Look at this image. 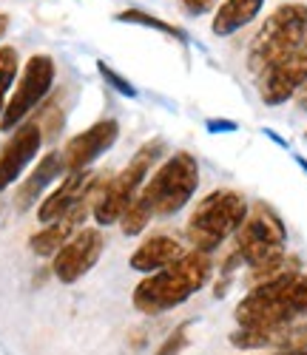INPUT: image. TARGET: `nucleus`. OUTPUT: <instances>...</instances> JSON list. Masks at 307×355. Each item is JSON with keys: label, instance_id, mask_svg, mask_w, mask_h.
<instances>
[{"label": "nucleus", "instance_id": "1", "mask_svg": "<svg viewBox=\"0 0 307 355\" xmlns=\"http://www.w3.org/2000/svg\"><path fill=\"white\" fill-rule=\"evenodd\" d=\"M199 188V162L188 151L171 154L163 165L151 171L137 199L119 219V230L126 236H140L154 219H171L194 199Z\"/></svg>", "mask_w": 307, "mask_h": 355}, {"label": "nucleus", "instance_id": "2", "mask_svg": "<svg viewBox=\"0 0 307 355\" xmlns=\"http://www.w3.org/2000/svg\"><path fill=\"white\" fill-rule=\"evenodd\" d=\"M213 273V259L199 250H188L182 259H176L168 268L145 276L134 293H131V304L142 315H163L176 307H182L188 299L210 282Z\"/></svg>", "mask_w": 307, "mask_h": 355}, {"label": "nucleus", "instance_id": "3", "mask_svg": "<svg viewBox=\"0 0 307 355\" xmlns=\"http://www.w3.org/2000/svg\"><path fill=\"white\" fill-rule=\"evenodd\" d=\"M239 327H282L307 315V273L290 270L248 290L236 304Z\"/></svg>", "mask_w": 307, "mask_h": 355}, {"label": "nucleus", "instance_id": "4", "mask_svg": "<svg viewBox=\"0 0 307 355\" xmlns=\"http://www.w3.org/2000/svg\"><path fill=\"white\" fill-rule=\"evenodd\" d=\"M251 205L242 191L233 188H219L202 196L185 225V236L191 242V250L199 253H217L228 239H233L236 230L248 219Z\"/></svg>", "mask_w": 307, "mask_h": 355}, {"label": "nucleus", "instance_id": "5", "mask_svg": "<svg viewBox=\"0 0 307 355\" xmlns=\"http://www.w3.org/2000/svg\"><path fill=\"white\" fill-rule=\"evenodd\" d=\"M307 37V3L290 0L276 6L248 46V71L262 77L288 54H293Z\"/></svg>", "mask_w": 307, "mask_h": 355}, {"label": "nucleus", "instance_id": "6", "mask_svg": "<svg viewBox=\"0 0 307 355\" xmlns=\"http://www.w3.org/2000/svg\"><path fill=\"white\" fill-rule=\"evenodd\" d=\"M163 154H165V142L163 139H151V142L140 145V151L128 159L126 168H122L119 173H114V176H108V180L103 182L100 196L94 202V211H91V216H94V222L100 227L119 225L122 214H126L128 205L137 199L140 188L145 185L151 171L160 165Z\"/></svg>", "mask_w": 307, "mask_h": 355}, {"label": "nucleus", "instance_id": "7", "mask_svg": "<svg viewBox=\"0 0 307 355\" xmlns=\"http://www.w3.org/2000/svg\"><path fill=\"white\" fill-rule=\"evenodd\" d=\"M236 253L248 268H262V264L285 259L288 248V227L282 216L276 214L267 202H254L248 219L236 230Z\"/></svg>", "mask_w": 307, "mask_h": 355}, {"label": "nucleus", "instance_id": "8", "mask_svg": "<svg viewBox=\"0 0 307 355\" xmlns=\"http://www.w3.org/2000/svg\"><path fill=\"white\" fill-rule=\"evenodd\" d=\"M54 77H57V66L49 54H35L28 57L23 71L17 74L15 92L6 100V108L0 114V131H15L17 125H23L28 120V114H35L46 97L54 88Z\"/></svg>", "mask_w": 307, "mask_h": 355}, {"label": "nucleus", "instance_id": "9", "mask_svg": "<svg viewBox=\"0 0 307 355\" xmlns=\"http://www.w3.org/2000/svg\"><path fill=\"white\" fill-rule=\"evenodd\" d=\"M106 250V236L100 227H83L51 256V273L60 284H74L94 270Z\"/></svg>", "mask_w": 307, "mask_h": 355}, {"label": "nucleus", "instance_id": "10", "mask_svg": "<svg viewBox=\"0 0 307 355\" xmlns=\"http://www.w3.org/2000/svg\"><path fill=\"white\" fill-rule=\"evenodd\" d=\"M304 83H307V37L293 54H288L285 60H279L259 77V97L267 108L285 105L301 92Z\"/></svg>", "mask_w": 307, "mask_h": 355}, {"label": "nucleus", "instance_id": "11", "mask_svg": "<svg viewBox=\"0 0 307 355\" xmlns=\"http://www.w3.org/2000/svg\"><path fill=\"white\" fill-rule=\"evenodd\" d=\"M103 182H106V176H103ZM103 182L100 185H94L91 188L72 211H66L60 219H54V222H49V225H43V230H38L32 239H28V250H32L35 256H40V259H51L60 248H63L72 236L77 233V230H83V222L88 219V214L94 211V202H97V196H100V188H103Z\"/></svg>", "mask_w": 307, "mask_h": 355}, {"label": "nucleus", "instance_id": "12", "mask_svg": "<svg viewBox=\"0 0 307 355\" xmlns=\"http://www.w3.org/2000/svg\"><path fill=\"white\" fill-rule=\"evenodd\" d=\"M119 139V123L117 120H97L94 125H88L85 131L74 134L63 145V168L66 173L74 171H88L106 151H111V145Z\"/></svg>", "mask_w": 307, "mask_h": 355}, {"label": "nucleus", "instance_id": "13", "mask_svg": "<svg viewBox=\"0 0 307 355\" xmlns=\"http://www.w3.org/2000/svg\"><path fill=\"white\" fill-rule=\"evenodd\" d=\"M40 145H43V131L35 120L32 123L26 120L9 134L6 145L0 148V193L12 188L23 176V171L38 159Z\"/></svg>", "mask_w": 307, "mask_h": 355}, {"label": "nucleus", "instance_id": "14", "mask_svg": "<svg viewBox=\"0 0 307 355\" xmlns=\"http://www.w3.org/2000/svg\"><path fill=\"white\" fill-rule=\"evenodd\" d=\"M103 182V173H97V171H74V173H66L63 180H60V185L49 193V196H43L40 199V205H38V222L40 225H49V222H54V219H60L66 211H72L74 205L94 188V185H100Z\"/></svg>", "mask_w": 307, "mask_h": 355}, {"label": "nucleus", "instance_id": "15", "mask_svg": "<svg viewBox=\"0 0 307 355\" xmlns=\"http://www.w3.org/2000/svg\"><path fill=\"white\" fill-rule=\"evenodd\" d=\"M239 349H276L290 352L307 347V324H282V327H239L228 338Z\"/></svg>", "mask_w": 307, "mask_h": 355}, {"label": "nucleus", "instance_id": "16", "mask_svg": "<svg viewBox=\"0 0 307 355\" xmlns=\"http://www.w3.org/2000/svg\"><path fill=\"white\" fill-rule=\"evenodd\" d=\"M60 173H66V168H63V154H60V151L43 154L40 162L35 165V171L20 182V188H17V193H15V211H17V214H26L28 208L40 205L46 188L57 180Z\"/></svg>", "mask_w": 307, "mask_h": 355}, {"label": "nucleus", "instance_id": "17", "mask_svg": "<svg viewBox=\"0 0 307 355\" xmlns=\"http://www.w3.org/2000/svg\"><path fill=\"white\" fill-rule=\"evenodd\" d=\"M185 253L188 250H185V245H182L179 239L165 236V233H157V236H148V239L131 253L128 264H131V270L151 276V273L168 268V264H174L176 259H182Z\"/></svg>", "mask_w": 307, "mask_h": 355}, {"label": "nucleus", "instance_id": "18", "mask_svg": "<svg viewBox=\"0 0 307 355\" xmlns=\"http://www.w3.org/2000/svg\"><path fill=\"white\" fill-rule=\"evenodd\" d=\"M265 9V0H222L217 15H213V35L217 37H231L242 32L244 26H251Z\"/></svg>", "mask_w": 307, "mask_h": 355}, {"label": "nucleus", "instance_id": "19", "mask_svg": "<svg viewBox=\"0 0 307 355\" xmlns=\"http://www.w3.org/2000/svg\"><path fill=\"white\" fill-rule=\"evenodd\" d=\"M20 74V54L15 46H0V114L6 108L9 92Z\"/></svg>", "mask_w": 307, "mask_h": 355}, {"label": "nucleus", "instance_id": "20", "mask_svg": "<svg viewBox=\"0 0 307 355\" xmlns=\"http://www.w3.org/2000/svg\"><path fill=\"white\" fill-rule=\"evenodd\" d=\"M117 20H122V23H137V26H148V28H157V32H163V35H168V37H176L179 43H185V40H188V35L182 32L179 26L165 23V20H160V17H151V15L142 12V9H126V12H119V15H117Z\"/></svg>", "mask_w": 307, "mask_h": 355}, {"label": "nucleus", "instance_id": "21", "mask_svg": "<svg viewBox=\"0 0 307 355\" xmlns=\"http://www.w3.org/2000/svg\"><path fill=\"white\" fill-rule=\"evenodd\" d=\"M97 71L103 74V80H106V83L114 88V92H119L122 97H137V88H134V85H131L126 77H122V74H117L111 66H106L103 60H97Z\"/></svg>", "mask_w": 307, "mask_h": 355}, {"label": "nucleus", "instance_id": "22", "mask_svg": "<svg viewBox=\"0 0 307 355\" xmlns=\"http://www.w3.org/2000/svg\"><path fill=\"white\" fill-rule=\"evenodd\" d=\"M188 327H191V324H179V327L160 344L157 355H179L182 349L188 347Z\"/></svg>", "mask_w": 307, "mask_h": 355}, {"label": "nucleus", "instance_id": "23", "mask_svg": "<svg viewBox=\"0 0 307 355\" xmlns=\"http://www.w3.org/2000/svg\"><path fill=\"white\" fill-rule=\"evenodd\" d=\"M182 3V9H185L188 15H194V17H202V15H208L213 6L219 3V0H179Z\"/></svg>", "mask_w": 307, "mask_h": 355}, {"label": "nucleus", "instance_id": "24", "mask_svg": "<svg viewBox=\"0 0 307 355\" xmlns=\"http://www.w3.org/2000/svg\"><path fill=\"white\" fill-rule=\"evenodd\" d=\"M296 105H299V111H307V83H304V88L296 94Z\"/></svg>", "mask_w": 307, "mask_h": 355}, {"label": "nucleus", "instance_id": "25", "mask_svg": "<svg viewBox=\"0 0 307 355\" xmlns=\"http://www.w3.org/2000/svg\"><path fill=\"white\" fill-rule=\"evenodd\" d=\"M6 32H9V15H6V12H0V40L6 37Z\"/></svg>", "mask_w": 307, "mask_h": 355}, {"label": "nucleus", "instance_id": "26", "mask_svg": "<svg viewBox=\"0 0 307 355\" xmlns=\"http://www.w3.org/2000/svg\"><path fill=\"white\" fill-rule=\"evenodd\" d=\"M279 355H307V347H301V349H290V352H279Z\"/></svg>", "mask_w": 307, "mask_h": 355}, {"label": "nucleus", "instance_id": "27", "mask_svg": "<svg viewBox=\"0 0 307 355\" xmlns=\"http://www.w3.org/2000/svg\"><path fill=\"white\" fill-rule=\"evenodd\" d=\"M296 162H299V165H301V168L307 171V159H301V157H296Z\"/></svg>", "mask_w": 307, "mask_h": 355}, {"label": "nucleus", "instance_id": "28", "mask_svg": "<svg viewBox=\"0 0 307 355\" xmlns=\"http://www.w3.org/2000/svg\"><path fill=\"white\" fill-rule=\"evenodd\" d=\"M0 219H3V199H0Z\"/></svg>", "mask_w": 307, "mask_h": 355}, {"label": "nucleus", "instance_id": "29", "mask_svg": "<svg viewBox=\"0 0 307 355\" xmlns=\"http://www.w3.org/2000/svg\"><path fill=\"white\" fill-rule=\"evenodd\" d=\"M304 137H307V134H304Z\"/></svg>", "mask_w": 307, "mask_h": 355}]
</instances>
